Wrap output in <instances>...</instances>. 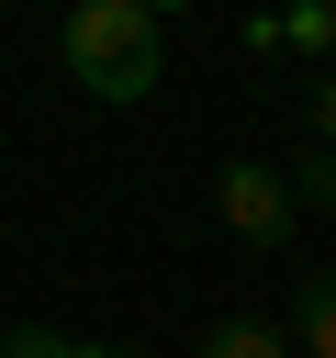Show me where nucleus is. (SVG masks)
Wrapping results in <instances>:
<instances>
[{"label":"nucleus","instance_id":"1","mask_svg":"<svg viewBox=\"0 0 336 358\" xmlns=\"http://www.w3.org/2000/svg\"><path fill=\"white\" fill-rule=\"evenodd\" d=\"M157 67H168V45H157V11L146 0H78L67 11V78L90 101H146Z\"/></svg>","mask_w":336,"mask_h":358},{"label":"nucleus","instance_id":"2","mask_svg":"<svg viewBox=\"0 0 336 358\" xmlns=\"http://www.w3.org/2000/svg\"><path fill=\"white\" fill-rule=\"evenodd\" d=\"M213 213H224V235H235V246H291V224H302L291 179H280V168H258V157H235V168L213 179Z\"/></svg>","mask_w":336,"mask_h":358},{"label":"nucleus","instance_id":"3","mask_svg":"<svg viewBox=\"0 0 336 358\" xmlns=\"http://www.w3.org/2000/svg\"><path fill=\"white\" fill-rule=\"evenodd\" d=\"M302 358H336V268H314V280H291V324H280Z\"/></svg>","mask_w":336,"mask_h":358},{"label":"nucleus","instance_id":"4","mask_svg":"<svg viewBox=\"0 0 336 358\" xmlns=\"http://www.w3.org/2000/svg\"><path fill=\"white\" fill-rule=\"evenodd\" d=\"M202 358H291V336H280V324H258V313H224V324L202 336Z\"/></svg>","mask_w":336,"mask_h":358},{"label":"nucleus","instance_id":"5","mask_svg":"<svg viewBox=\"0 0 336 358\" xmlns=\"http://www.w3.org/2000/svg\"><path fill=\"white\" fill-rule=\"evenodd\" d=\"M280 179H291V201H302V213H336V145H302Z\"/></svg>","mask_w":336,"mask_h":358},{"label":"nucleus","instance_id":"6","mask_svg":"<svg viewBox=\"0 0 336 358\" xmlns=\"http://www.w3.org/2000/svg\"><path fill=\"white\" fill-rule=\"evenodd\" d=\"M280 34H291L302 56H325V45H336V11H325V0H291V11H280Z\"/></svg>","mask_w":336,"mask_h":358},{"label":"nucleus","instance_id":"7","mask_svg":"<svg viewBox=\"0 0 336 358\" xmlns=\"http://www.w3.org/2000/svg\"><path fill=\"white\" fill-rule=\"evenodd\" d=\"M0 358H78V336H56V324H11Z\"/></svg>","mask_w":336,"mask_h":358},{"label":"nucleus","instance_id":"8","mask_svg":"<svg viewBox=\"0 0 336 358\" xmlns=\"http://www.w3.org/2000/svg\"><path fill=\"white\" fill-rule=\"evenodd\" d=\"M314 145H336V78L314 90Z\"/></svg>","mask_w":336,"mask_h":358},{"label":"nucleus","instance_id":"9","mask_svg":"<svg viewBox=\"0 0 336 358\" xmlns=\"http://www.w3.org/2000/svg\"><path fill=\"white\" fill-rule=\"evenodd\" d=\"M146 11H157V22H168V11H190V0H146Z\"/></svg>","mask_w":336,"mask_h":358},{"label":"nucleus","instance_id":"10","mask_svg":"<svg viewBox=\"0 0 336 358\" xmlns=\"http://www.w3.org/2000/svg\"><path fill=\"white\" fill-rule=\"evenodd\" d=\"M78 358H134V347H78Z\"/></svg>","mask_w":336,"mask_h":358}]
</instances>
